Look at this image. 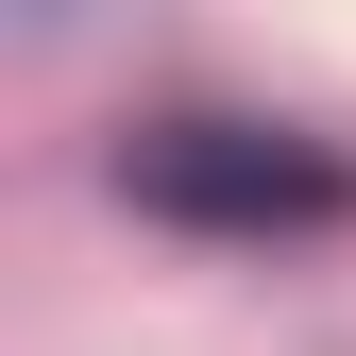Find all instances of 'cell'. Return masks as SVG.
Returning a JSON list of instances; mask_svg holds the SVG:
<instances>
[{
  "label": "cell",
  "mask_w": 356,
  "mask_h": 356,
  "mask_svg": "<svg viewBox=\"0 0 356 356\" xmlns=\"http://www.w3.org/2000/svg\"><path fill=\"white\" fill-rule=\"evenodd\" d=\"M119 187L170 204V220H339V153H305V136H254V119H170V136L119 153Z\"/></svg>",
  "instance_id": "cell-1"
}]
</instances>
